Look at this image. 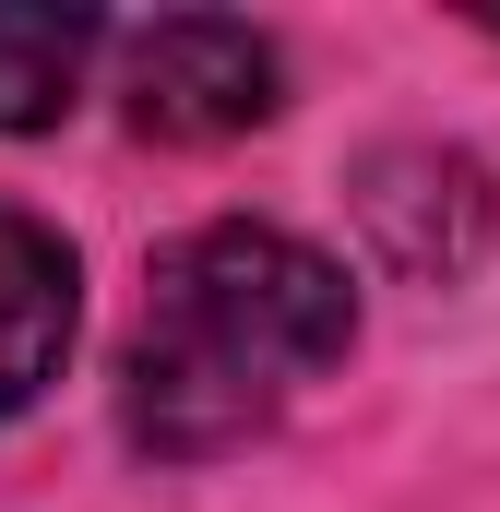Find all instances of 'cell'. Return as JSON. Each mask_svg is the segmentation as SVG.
I'll return each mask as SVG.
<instances>
[{"mask_svg": "<svg viewBox=\"0 0 500 512\" xmlns=\"http://www.w3.org/2000/svg\"><path fill=\"white\" fill-rule=\"evenodd\" d=\"M120 108H131V131H155V143L262 131L274 120V48H262L250 24H227V12H167V24L131 36Z\"/></svg>", "mask_w": 500, "mask_h": 512, "instance_id": "obj_2", "label": "cell"}, {"mask_svg": "<svg viewBox=\"0 0 500 512\" xmlns=\"http://www.w3.org/2000/svg\"><path fill=\"white\" fill-rule=\"evenodd\" d=\"M72 358V251L48 215L0 203V417H24Z\"/></svg>", "mask_w": 500, "mask_h": 512, "instance_id": "obj_3", "label": "cell"}, {"mask_svg": "<svg viewBox=\"0 0 500 512\" xmlns=\"http://www.w3.org/2000/svg\"><path fill=\"white\" fill-rule=\"evenodd\" d=\"M108 24L96 12H36V0H0V131H48L84 72H96Z\"/></svg>", "mask_w": 500, "mask_h": 512, "instance_id": "obj_4", "label": "cell"}, {"mask_svg": "<svg viewBox=\"0 0 500 512\" xmlns=\"http://www.w3.org/2000/svg\"><path fill=\"white\" fill-rule=\"evenodd\" d=\"M346 334H358V298L310 239L215 215V227L155 251L131 370H120V417L167 465L239 453L250 429H274L298 405V382H322L346 358Z\"/></svg>", "mask_w": 500, "mask_h": 512, "instance_id": "obj_1", "label": "cell"}]
</instances>
